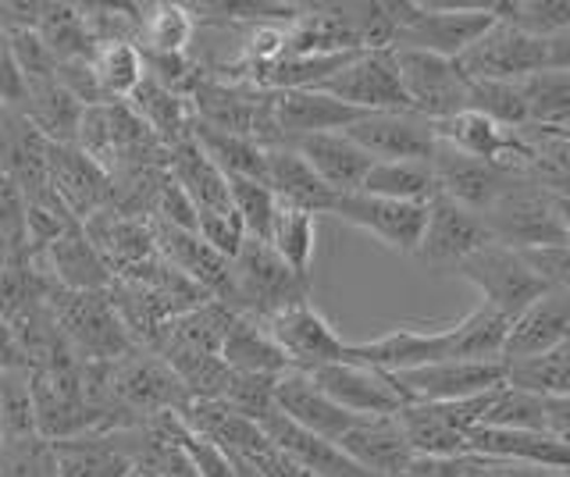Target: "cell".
Instances as JSON below:
<instances>
[{
	"label": "cell",
	"mask_w": 570,
	"mask_h": 477,
	"mask_svg": "<svg viewBox=\"0 0 570 477\" xmlns=\"http://www.w3.org/2000/svg\"><path fill=\"white\" fill-rule=\"evenodd\" d=\"M456 68L471 82H521L534 72H570V32L542 40L495 19L485 37L456 58Z\"/></svg>",
	"instance_id": "cell-1"
},
{
	"label": "cell",
	"mask_w": 570,
	"mask_h": 477,
	"mask_svg": "<svg viewBox=\"0 0 570 477\" xmlns=\"http://www.w3.org/2000/svg\"><path fill=\"white\" fill-rule=\"evenodd\" d=\"M43 304L50 310L53 328H58V335L65 339L68 352L79 364H115L129 349H136L129 335H125L107 292L47 289Z\"/></svg>",
	"instance_id": "cell-2"
},
{
	"label": "cell",
	"mask_w": 570,
	"mask_h": 477,
	"mask_svg": "<svg viewBox=\"0 0 570 477\" xmlns=\"http://www.w3.org/2000/svg\"><path fill=\"white\" fill-rule=\"evenodd\" d=\"M495 242L524 250V246H567V197L534 186L517 175L510 189L485 215Z\"/></svg>",
	"instance_id": "cell-3"
},
{
	"label": "cell",
	"mask_w": 570,
	"mask_h": 477,
	"mask_svg": "<svg viewBox=\"0 0 570 477\" xmlns=\"http://www.w3.org/2000/svg\"><path fill=\"white\" fill-rule=\"evenodd\" d=\"M107 392L132 424H147L160 414H183L189 403L175 370L150 349H129L121 360L107 364Z\"/></svg>",
	"instance_id": "cell-4"
},
{
	"label": "cell",
	"mask_w": 570,
	"mask_h": 477,
	"mask_svg": "<svg viewBox=\"0 0 570 477\" xmlns=\"http://www.w3.org/2000/svg\"><path fill=\"white\" fill-rule=\"evenodd\" d=\"M492 4L481 8H435V4H400V22L392 47L396 50H424L456 61L478 37L492 29Z\"/></svg>",
	"instance_id": "cell-5"
},
{
	"label": "cell",
	"mask_w": 570,
	"mask_h": 477,
	"mask_svg": "<svg viewBox=\"0 0 570 477\" xmlns=\"http://www.w3.org/2000/svg\"><path fill=\"white\" fill-rule=\"evenodd\" d=\"M232 281H236V314H249L257 321L311 299V281L296 278L261 239H243L239 254L232 257Z\"/></svg>",
	"instance_id": "cell-6"
},
{
	"label": "cell",
	"mask_w": 570,
	"mask_h": 477,
	"mask_svg": "<svg viewBox=\"0 0 570 477\" xmlns=\"http://www.w3.org/2000/svg\"><path fill=\"white\" fill-rule=\"evenodd\" d=\"M453 275L478 289L481 296L478 304L499 310L507 321H513L528 304H534V299L546 292V286L524 264L521 250H513V246H503V242L481 246V250L463 260Z\"/></svg>",
	"instance_id": "cell-7"
},
{
	"label": "cell",
	"mask_w": 570,
	"mask_h": 477,
	"mask_svg": "<svg viewBox=\"0 0 570 477\" xmlns=\"http://www.w3.org/2000/svg\"><path fill=\"white\" fill-rule=\"evenodd\" d=\"M489 242H495V239L489 232L485 218L453 203V200H445V197H435L428 203L424 232H421L417 250L410 254V260L432 275H453L463 260Z\"/></svg>",
	"instance_id": "cell-8"
},
{
	"label": "cell",
	"mask_w": 570,
	"mask_h": 477,
	"mask_svg": "<svg viewBox=\"0 0 570 477\" xmlns=\"http://www.w3.org/2000/svg\"><path fill=\"white\" fill-rule=\"evenodd\" d=\"M314 90L338 100V103H346L353 111H364V115L410 111L392 50H361V54H353L335 76L314 86Z\"/></svg>",
	"instance_id": "cell-9"
},
{
	"label": "cell",
	"mask_w": 570,
	"mask_h": 477,
	"mask_svg": "<svg viewBox=\"0 0 570 477\" xmlns=\"http://www.w3.org/2000/svg\"><path fill=\"white\" fill-rule=\"evenodd\" d=\"M396 58L400 86L406 93L410 111L424 115L428 121H445L460 111H468V79L460 76L456 61L424 54V50H396L389 47Z\"/></svg>",
	"instance_id": "cell-10"
},
{
	"label": "cell",
	"mask_w": 570,
	"mask_h": 477,
	"mask_svg": "<svg viewBox=\"0 0 570 477\" xmlns=\"http://www.w3.org/2000/svg\"><path fill=\"white\" fill-rule=\"evenodd\" d=\"M264 331L272 335V342L289 364V370H314L335 360H346V342L343 335L332 328V321L314 307L311 299H299V304L285 307L272 317H264Z\"/></svg>",
	"instance_id": "cell-11"
},
{
	"label": "cell",
	"mask_w": 570,
	"mask_h": 477,
	"mask_svg": "<svg viewBox=\"0 0 570 477\" xmlns=\"http://www.w3.org/2000/svg\"><path fill=\"white\" fill-rule=\"evenodd\" d=\"M307 378L353 417H396L406 406V396L396 385V378L356 360H335L325 367H314L307 370Z\"/></svg>",
	"instance_id": "cell-12"
},
{
	"label": "cell",
	"mask_w": 570,
	"mask_h": 477,
	"mask_svg": "<svg viewBox=\"0 0 570 477\" xmlns=\"http://www.w3.org/2000/svg\"><path fill=\"white\" fill-rule=\"evenodd\" d=\"M371 161H432L435 153V121L417 111H374L356 118L343 129Z\"/></svg>",
	"instance_id": "cell-13"
},
{
	"label": "cell",
	"mask_w": 570,
	"mask_h": 477,
	"mask_svg": "<svg viewBox=\"0 0 570 477\" xmlns=\"http://www.w3.org/2000/svg\"><path fill=\"white\" fill-rule=\"evenodd\" d=\"M328 215L338 218L343 225L361 228V232H367L371 239H379L385 250L410 257L421 242L428 207L367 197V192H343V197H335Z\"/></svg>",
	"instance_id": "cell-14"
},
{
	"label": "cell",
	"mask_w": 570,
	"mask_h": 477,
	"mask_svg": "<svg viewBox=\"0 0 570 477\" xmlns=\"http://www.w3.org/2000/svg\"><path fill=\"white\" fill-rule=\"evenodd\" d=\"M396 385L406 403H456L503 385V360H439L400 370Z\"/></svg>",
	"instance_id": "cell-15"
},
{
	"label": "cell",
	"mask_w": 570,
	"mask_h": 477,
	"mask_svg": "<svg viewBox=\"0 0 570 477\" xmlns=\"http://www.w3.org/2000/svg\"><path fill=\"white\" fill-rule=\"evenodd\" d=\"M47 186L79 225L111 210V179L76 147H47Z\"/></svg>",
	"instance_id": "cell-16"
},
{
	"label": "cell",
	"mask_w": 570,
	"mask_h": 477,
	"mask_svg": "<svg viewBox=\"0 0 570 477\" xmlns=\"http://www.w3.org/2000/svg\"><path fill=\"white\" fill-rule=\"evenodd\" d=\"M428 165H432L439 197L468 207L481 218L489 215V210L495 207V200L503 197V192L510 189V182L517 179L513 171H503L499 165H489V161H474V157L456 153L445 143H435V153Z\"/></svg>",
	"instance_id": "cell-17"
},
{
	"label": "cell",
	"mask_w": 570,
	"mask_h": 477,
	"mask_svg": "<svg viewBox=\"0 0 570 477\" xmlns=\"http://www.w3.org/2000/svg\"><path fill=\"white\" fill-rule=\"evenodd\" d=\"M346 360L379 367L385 375H400V370H414L424 364L453 360V335H450V325L392 328L371 342H346Z\"/></svg>",
	"instance_id": "cell-18"
},
{
	"label": "cell",
	"mask_w": 570,
	"mask_h": 477,
	"mask_svg": "<svg viewBox=\"0 0 570 477\" xmlns=\"http://www.w3.org/2000/svg\"><path fill=\"white\" fill-rule=\"evenodd\" d=\"M267 115H272V129L278 143H289L299 136L317 132H343L364 111H353L346 103H338L317 90H278L267 93Z\"/></svg>",
	"instance_id": "cell-19"
},
{
	"label": "cell",
	"mask_w": 570,
	"mask_h": 477,
	"mask_svg": "<svg viewBox=\"0 0 570 477\" xmlns=\"http://www.w3.org/2000/svg\"><path fill=\"white\" fill-rule=\"evenodd\" d=\"M272 399L282 417H289L303 431L328 438V441H338L356 420H361L346 414L343 406H335L303 370H285V375H278L272 385Z\"/></svg>",
	"instance_id": "cell-20"
},
{
	"label": "cell",
	"mask_w": 570,
	"mask_h": 477,
	"mask_svg": "<svg viewBox=\"0 0 570 477\" xmlns=\"http://www.w3.org/2000/svg\"><path fill=\"white\" fill-rule=\"evenodd\" d=\"M32 257L47 268L43 275L50 278V289L61 292H107L115 281L100 254L94 250V242L86 239L82 225L65 228L58 239Z\"/></svg>",
	"instance_id": "cell-21"
},
{
	"label": "cell",
	"mask_w": 570,
	"mask_h": 477,
	"mask_svg": "<svg viewBox=\"0 0 570 477\" xmlns=\"http://www.w3.org/2000/svg\"><path fill=\"white\" fill-rule=\"evenodd\" d=\"M570 335V289H546L534 304L513 317L503 342V360L539 357L557 346H567Z\"/></svg>",
	"instance_id": "cell-22"
},
{
	"label": "cell",
	"mask_w": 570,
	"mask_h": 477,
	"mask_svg": "<svg viewBox=\"0 0 570 477\" xmlns=\"http://www.w3.org/2000/svg\"><path fill=\"white\" fill-rule=\"evenodd\" d=\"M257 424H261L264 438L272 441L275 449H282L285 456H293L296 464L303 470H311L314 477H374L364 467H356L353 459L335 446V441L303 431L299 424H293L289 417H282L278 410L264 414Z\"/></svg>",
	"instance_id": "cell-23"
},
{
	"label": "cell",
	"mask_w": 570,
	"mask_h": 477,
	"mask_svg": "<svg viewBox=\"0 0 570 477\" xmlns=\"http://www.w3.org/2000/svg\"><path fill=\"white\" fill-rule=\"evenodd\" d=\"M335 446L374 477H403L414 459L396 417H361Z\"/></svg>",
	"instance_id": "cell-24"
},
{
	"label": "cell",
	"mask_w": 570,
	"mask_h": 477,
	"mask_svg": "<svg viewBox=\"0 0 570 477\" xmlns=\"http://www.w3.org/2000/svg\"><path fill=\"white\" fill-rule=\"evenodd\" d=\"M289 150H296L307 168L317 175L321 182H325L335 197H343V192H356L364 182V175L371 171V157L346 139L343 132H317V136H299V139H289L285 143Z\"/></svg>",
	"instance_id": "cell-25"
},
{
	"label": "cell",
	"mask_w": 570,
	"mask_h": 477,
	"mask_svg": "<svg viewBox=\"0 0 570 477\" xmlns=\"http://www.w3.org/2000/svg\"><path fill=\"white\" fill-rule=\"evenodd\" d=\"M468 453L499 459V464H539V467H560V470H567L570 464L567 441L552 438L546 431L481 428V424L468 431Z\"/></svg>",
	"instance_id": "cell-26"
},
{
	"label": "cell",
	"mask_w": 570,
	"mask_h": 477,
	"mask_svg": "<svg viewBox=\"0 0 570 477\" xmlns=\"http://www.w3.org/2000/svg\"><path fill=\"white\" fill-rule=\"evenodd\" d=\"M264 186L275 192V200L285 207L307 210V215H328L335 203V192L317 179V175L307 168V161L289 150L285 143L267 147L264 157Z\"/></svg>",
	"instance_id": "cell-27"
},
{
	"label": "cell",
	"mask_w": 570,
	"mask_h": 477,
	"mask_svg": "<svg viewBox=\"0 0 570 477\" xmlns=\"http://www.w3.org/2000/svg\"><path fill=\"white\" fill-rule=\"evenodd\" d=\"M189 431L207 438L210 446H218L228 456H243L249 459L267 446V438L261 431V424L243 417L239 410H232L228 403H214V399H189L186 410L178 414Z\"/></svg>",
	"instance_id": "cell-28"
},
{
	"label": "cell",
	"mask_w": 570,
	"mask_h": 477,
	"mask_svg": "<svg viewBox=\"0 0 570 477\" xmlns=\"http://www.w3.org/2000/svg\"><path fill=\"white\" fill-rule=\"evenodd\" d=\"M232 317H236V310H228L218 299H207V304L160 325L150 352H157V357L160 352H207V357H218Z\"/></svg>",
	"instance_id": "cell-29"
},
{
	"label": "cell",
	"mask_w": 570,
	"mask_h": 477,
	"mask_svg": "<svg viewBox=\"0 0 570 477\" xmlns=\"http://www.w3.org/2000/svg\"><path fill=\"white\" fill-rule=\"evenodd\" d=\"M14 115H22L29 126L40 132L47 143L71 147L76 143V129L82 118V103L61 90L58 79H32L26 82V100Z\"/></svg>",
	"instance_id": "cell-30"
},
{
	"label": "cell",
	"mask_w": 570,
	"mask_h": 477,
	"mask_svg": "<svg viewBox=\"0 0 570 477\" xmlns=\"http://www.w3.org/2000/svg\"><path fill=\"white\" fill-rule=\"evenodd\" d=\"M125 103L136 111V118L154 132V139L165 150L186 143L193 136V111H189V100L183 93L168 90V86L154 82L150 76H142V82L136 90L125 97Z\"/></svg>",
	"instance_id": "cell-31"
},
{
	"label": "cell",
	"mask_w": 570,
	"mask_h": 477,
	"mask_svg": "<svg viewBox=\"0 0 570 477\" xmlns=\"http://www.w3.org/2000/svg\"><path fill=\"white\" fill-rule=\"evenodd\" d=\"M218 357L225 360L228 370L236 375H257V378H278L289 370L278 346L272 342V335L264 331V325L249 314H236L225 331V342L218 349Z\"/></svg>",
	"instance_id": "cell-32"
},
{
	"label": "cell",
	"mask_w": 570,
	"mask_h": 477,
	"mask_svg": "<svg viewBox=\"0 0 570 477\" xmlns=\"http://www.w3.org/2000/svg\"><path fill=\"white\" fill-rule=\"evenodd\" d=\"M168 175L178 182V189L186 192L189 203L196 207V215H218V210H232L228 200V179L214 168L204 150L193 143V136L186 143H178L168 150Z\"/></svg>",
	"instance_id": "cell-33"
},
{
	"label": "cell",
	"mask_w": 570,
	"mask_h": 477,
	"mask_svg": "<svg viewBox=\"0 0 570 477\" xmlns=\"http://www.w3.org/2000/svg\"><path fill=\"white\" fill-rule=\"evenodd\" d=\"M435 139L456 153H468L474 161H489L507 171L513 153V129H503L478 111H460L445 121H435Z\"/></svg>",
	"instance_id": "cell-34"
},
{
	"label": "cell",
	"mask_w": 570,
	"mask_h": 477,
	"mask_svg": "<svg viewBox=\"0 0 570 477\" xmlns=\"http://www.w3.org/2000/svg\"><path fill=\"white\" fill-rule=\"evenodd\" d=\"M396 420L414 456H468V435L450 420L442 403H406Z\"/></svg>",
	"instance_id": "cell-35"
},
{
	"label": "cell",
	"mask_w": 570,
	"mask_h": 477,
	"mask_svg": "<svg viewBox=\"0 0 570 477\" xmlns=\"http://www.w3.org/2000/svg\"><path fill=\"white\" fill-rule=\"evenodd\" d=\"M58 477H132L129 456L118 449L115 435H79L50 441Z\"/></svg>",
	"instance_id": "cell-36"
},
{
	"label": "cell",
	"mask_w": 570,
	"mask_h": 477,
	"mask_svg": "<svg viewBox=\"0 0 570 477\" xmlns=\"http://www.w3.org/2000/svg\"><path fill=\"white\" fill-rule=\"evenodd\" d=\"M356 192L396 200V203L428 207L439 197V186H435V175L428 161H374Z\"/></svg>",
	"instance_id": "cell-37"
},
{
	"label": "cell",
	"mask_w": 570,
	"mask_h": 477,
	"mask_svg": "<svg viewBox=\"0 0 570 477\" xmlns=\"http://www.w3.org/2000/svg\"><path fill=\"white\" fill-rule=\"evenodd\" d=\"M193 143L204 150V157L225 175V179H254V182H264V157H267V147H261L257 139L218 132V129L196 126V121H193Z\"/></svg>",
	"instance_id": "cell-38"
},
{
	"label": "cell",
	"mask_w": 570,
	"mask_h": 477,
	"mask_svg": "<svg viewBox=\"0 0 570 477\" xmlns=\"http://www.w3.org/2000/svg\"><path fill=\"white\" fill-rule=\"evenodd\" d=\"M503 385L528 396H570V342L539 357L503 360Z\"/></svg>",
	"instance_id": "cell-39"
},
{
	"label": "cell",
	"mask_w": 570,
	"mask_h": 477,
	"mask_svg": "<svg viewBox=\"0 0 570 477\" xmlns=\"http://www.w3.org/2000/svg\"><path fill=\"white\" fill-rule=\"evenodd\" d=\"M267 246H272V250L282 257V264L296 278L311 281L314 250H317V218L307 215V210L278 203V215L272 221V236H267Z\"/></svg>",
	"instance_id": "cell-40"
},
{
	"label": "cell",
	"mask_w": 570,
	"mask_h": 477,
	"mask_svg": "<svg viewBox=\"0 0 570 477\" xmlns=\"http://www.w3.org/2000/svg\"><path fill=\"white\" fill-rule=\"evenodd\" d=\"M510 321L499 310L478 304L460 321L450 325L453 335V360H503Z\"/></svg>",
	"instance_id": "cell-41"
},
{
	"label": "cell",
	"mask_w": 570,
	"mask_h": 477,
	"mask_svg": "<svg viewBox=\"0 0 570 477\" xmlns=\"http://www.w3.org/2000/svg\"><path fill=\"white\" fill-rule=\"evenodd\" d=\"M86 61H89V68H94L97 86L104 90L107 100H125L142 82V76H147L139 47L125 43V40L97 43L94 50H89Z\"/></svg>",
	"instance_id": "cell-42"
},
{
	"label": "cell",
	"mask_w": 570,
	"mask_h": 477,
	"mask_svg": "<svg viewBox=\"0 0 570 477\" xmlns=\"http://www.w3.org/2000/svg\"><path fill=\"white\" fill-rule=\"evenodd\" d=\"M517 93L524 100L528 126L567 129L570 115V72H534L517 82Z\"/></svg>",
	"instance_id": "cell-43"
},
{
	"label": "cell",
	"mask_w": 570,
	"mask_h": 477,
	"mask_svg": "<svg viewBox=\"0 0 570 477\" xmlns=\"http://www.w3.org/2000/svg\"><path fill=\"white\" fill-rule=\"evenodd\" d=\"M549 399L552 396H528L510 385H499L489 392L481 428H517V431H546L549 435Z\"/></svg>",
	"instance_id": "cell-44"
},
{
	"label": "cell",
	"mask_w": 570,
	"mask_h": 477,
	"mask_svg": "<svg viewBox=\"0 0 570 477\" xmlns=\"http://www.w3.org/2000/svg\"><path fill=\"white\" fill-rule=\"evenodd\" d=\"M36 32H40L53 61H79L89 58V50H94V40H89L76 4H43Z\"/></svg>",
	"instance_id": "cell-45"
},
{
	"label": "cell",
	"mask_w": 570,
	"mask_h": 477,
	"mask_svg": "<svg viewBox=\"0 0 570 477\" xmlns=\"http://www.w3.org/2000/svg\"><path fill=\"white\" fill-rule=\"evenodd\" d=\"M36 435V406L29 367L0 370V438L18 441Z\"/></svg>",
	"instance_id": "cell-46"
},
{
	"label": "cell",
	"mask_w": 570,
	"mask_h": 477,
	"mask_svg": "<svg viewBox=\"0 0 570 477\" xmlns=\"http://www.w3.org/2000/svg\"><path fill=\"white\" fill-rule=\"evenodd\" d=\"M193 32L196 19L186 4H154L150 14L139 19V37L147 40L150 54H186Z\"/></svg>",
	"instance_id": "cell-47"
},
{
	"label": "cell",
	"mask_w": 570,
	"mask_h": 477,
	"mask_svg": "<svg viewBox=\"0 0 570 477\" xmlns=\"http://www.w3.org/2000/svg\"><path fill=\"white\" fill-rule=\"evenodd\" d=\"M228 200H232V210H236L246 239L267 242V236H272V221L278 215L275 192L254 179H228Z\"/></svg>",
	"instance_id": "cell-48"
},
{
	"label": "cell",
	"mask_w": 570,
	"mask_h": 477,
	"mask_svg": "<svg viewBox=\"0 0 570 477\" xmlns=\"http://www.w3.org/2000/svg\"><path fill=\"white\" fill-rule=\"evenodd\" d=\"M499 22L528 32V37H563L570 32V4H549V0H513V4H492Z\"/></svg>",
	"instance_id": "cell-49"
},
{
	"label": "cell",
	"mask_w": 570,
	"mask_h": 477,
	"mask_svg": "<svg viewBox=\"0 0 570 477\" xmlns=\"http://www.w3.org/2000/svg\"><path fill=\"white\" fill-rule=\"evenodd\" d=\"M0 477H58L50 441L32 435L0 446Z\"/></svg>",
	"instance_id": "cell-50"
},
{
	"label": "cell",
	"mask_w": 570,
	"mask_h": 477,
	"mask_svg": "<svg viewBox=\"0 0 570 477\" xmlns=\"http://www.w3.org/2000/svg\"><path fill=\"white\" fill-rule=\"evenodd\" d=\"M524 264L546 289H570V254L567 246H524Z\"/></svg>",
	"instance_id": "cell-51"
},
{
	"label": "cell",
	"mask_w": 570,
	"mask_h": 477,
	"mask_svg": "<svg viewBox=\"0 0 570 477\" xmlns=\"http://www.w3.org/2000/svg\"><path fill=\"white\" fill-rule=\"evenodd\" d=\"M22 100H26V76L4 43L0 47V108H4V115H14L22 108Z\"/></svg>",
	"instance_id": "cell-52"
},
{
	"label": "cell",
	"mask_w": 570,
	"mask_h": 477,
	"mask_svg": "<svg viewBox=\"0 0 570 477\" xmlns=\"http://www.w3.org/2000/svg\"><path fill=\"white\" fill-rule=\"evenodd\" d=\"M463 456H414L403 477H460Z\"/></svg>",
	"instance_id": "cell-53"
},
{
	"label": "cell",
	"mask_w": 570,
	"mask_h": 477,
	"mask_svg": "<svg viewBox=\"0 0 570 477\" xmlns=\"http://www.w3.org/2000/svg\"><path fill=\"white\" fill-rule=\"evenodd\" d=\"M11 367H29V360H26V349L18 342L11 321L0 314V370H11Z\"/></svg>",
	"instance_id": "cell-54"
},
{
	"label": "cell",
	"mask_w": 570,
	"mask_h": 477,
	"mask_svg": "<svg viewBox=\"0 0 570 477\" xmlns=\"http://www.w3.org/2000/svg\"><path fill=\"white\" fill-rule=\"evenodd\" d=\"M460 477H507V464L468 453V456L460 459Z\"/></svg>",
	"instance_id": "cell-55"
},
{
	"label": "cell",
	"mask_w": 570,
	"mask_h": 477,
	"mask_svg": "<svg viewBox=\"0 0 570 477\" xmlns=\"http://www.w3.org/2000/svg\"><path fill=\"white\" fill-rule=\"evenodd\" d=\"M507 477H570L560 467H539V464H507Z\"/></svg>",
	"instance_id": "cell-56"
},
{
	"label": "cell",
	"mask_w": 570,
	"mask_h": 477,
	"mask_svg": "<svg viewBox=\"0 0 570 477\" xmlns=\"http://www.w3.org/2000/svg\"><path fill=\"white\" fill-rule=\"evenodd\" d=\"M8 43V37H4V29H0V47H4Z\"/></svg>",
	"instance_id": "cell-57"
},
{
	"label": "cell",
	"mask_w": 570,
	"mask_h": 477,
	"mask_svg": "<svg viewBox=\"0 0 570 477\" xmlns=\"http://www.w3.org/2000/svg\"><path fill=\"white\" fill-rule=\"evenodd\" d=\"M0 446H4V438H0Z\"/></svg>",
	"instance_id": "cell-58"
}]
</instances>
